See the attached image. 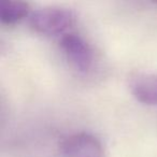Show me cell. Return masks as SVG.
Instances as JSON below:
<instances>
[{
  "label": "cell",
  "mask_w": 157,
  "mask_h": 157,
  "mask_svg": "<svg viewBox=\"0 0 157 157\" xmlns=\"http://www.w3.org/2000/svg\"><path fill=\"white\" fill-rule=\"evenodd\" d=\"M75 22L72 10L63 7H43L37 9L29 16L31 28L38 33L55 36L65 33Z\"/></svg>",
  "instance_id": "cell-1"
},
{
  "label": "cell",
  "mask_w": 157,
  "mask_h": 157,
  "mask_svg": "<svg viewBox=\"0 0 157 157\" xmlns=\"http://www.w3.org/2000/svg\"><path fill=\"white\" fill-rule=\"evenodd\" d=\"M60 48L69 63L80 72H87L94 63V54L90 44L75 33H66L61 37Z\"/></svg>",
  "instance_id": "cell-2"
},
{
  "label": "cell",
  "mask_w": 157,
  "mask_h": 157,
  "mask_svg": "<svg viewBox=\"0 0 157 157\" xmlns=\"http://www.w3.org/2000/svg\"><path fill=\"white\" fill-rule=\"evenodd\" d=\"M60 150L65 157H105L101 142L87 132L69 136L61 142Z\"/></svg>",
  "instance_id": "cell-3"
},
{
  "label": "cell",
  "mask_w": 157,
  "mask_h": 157,
  "mask_svg": "<svg viewBox=\"0 0 157 157\" xmlns=\"http://www.w3.org/2000/svg\"><path fill=\"white\" fill-rule=\"evenodd\" d=\"M131 95L142 105H157V74L150 72H133L128 78Z\"/></svg>",
  "instance_id": "cell-4"
},
{
  "label": "cell",
  "mask_w": 157,
  "mask_h": 157,
  "mask_svg": "<svg viewBox=\"0 0 157 157\" xmlns=\"http://www.w3.org/2000/svg\"><path fill=\"white\" fill-rule=\"evenodd\" d=\"M30 12L27 2L20 0H1L0 1V21L6 25H14L26 17Z\"/></svg>",
  "instance_id": "cell-5"
}]
</instances>
